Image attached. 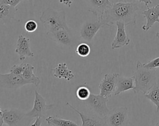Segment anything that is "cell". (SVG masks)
I'll list each match as a JSON object with an SVG mask.
<instances>
[{
  "label": "cell",
  "mask_w": 159,
  "mask_h": 126,
  "mask_svg": "<svg viewBox=\"0 0 159 126\" xmlns=\"http://www.w3.org/2000/svg\"><path fill=\"white\" fill-rule=\"evenodd\" d=\"M91 92L89 88L85 86H80L76 91V96L78 101L83 102L86 101L90 96Z\"/></svg>",
  "instance_id": "603a6c76"
},
{
  "label": "cell",
  "mask_w": 159,
  "mask_h": 126,
  "mask_svg": "<svg viewBox=\"0 0 159 126\" xmlns=\"http://www.w3.org/2000/svg\"><path fill=\"white\" fill-rule=\"evenodd\" d=\"M4 124V120L2 118V114L0 115V126H2Z\"/></svg>",
  "instance_id": "4dcf8cb0"
},
{
  "label": "cell",
  "mask_w": 159,
  "mask_h": 126,
  "mask_svg": "<svg viewBox=\"0 0 159 126\" xmlns=\"http://www.w3.org/2000/svg\"><path fill=\"white\" fill-rule=\"evenodd\" d=\"M139 2H142V3H144L145 6L147 7V8H148V6L150 4H152V0H135Z\"/></svg>",
  "instance_id": "f546056e"
},
{
  "label": "cell",
  "mask_w": 159,
  "mask_h": 126,
  "mask_svg": "<svg viewBox=\"0 0 159 126\" xmlns=\"http://www.w3.org/2000/svg\"><path fill=\"white\" fill-rule=\"evenodd\" d=\"M76 53L80 57H85L89 56L91 52L89 45L86 43H81L76 48Z\"/></svg>",
  "instance_id": "cb8c5ba5"
},
{
  "label": "cell",
  "mask_w": 159,
  "mask_h": 126,
  "mask_svg": "<svg viewBox=\"0 0 159 126\" xmlns=\"http://www.w3.org/2000/svg\"><path fill=\"white\" fill-rule=\"evenodd\" d=\"M2 118L4 123L9 126H27L32 119L17 109L2 110Z\"/></svg>",
  "instance_id": "5b68a950"
},
{
  "label": "cell",
  "mask_w": 159,
  "mask_h": 126,
  "mask_svg": "<svg viewBox=\"0 0 159 126\" xmlns=\"http://www.w3.org/2000/svg\"><path fill=\"white\" fill-rule=\"evenodd\" d=\"M132 76L135 85L133 91L136 94L142 92L144 94L157 83L155 70L145 67L139 61L137 62L136 70Z\"/></svg>",
  "instance_id": "7a4b0ae2"
},
{
  "label": "cell",
  "mask_w": 159,
  "mask_h": 126,
  "mask_svg": "<svg viewBox=\"0 0 159 126\" xmlns=\"http://www.w3.org/2000/svg\"><path fill=\"white\" fill-rule=\"evenodd\" d=\"M66 105L78 114L82 122L81 126H107L106 117H101L94 113L88 114L84 112H80L69 103H67Z\"/></svg>",
  "instance_id": "30bf717a"
},
{
  "label": "cell",
  "mask_w": 159,
  "mask_h": 126,
  "mask_svg": "<svg viewBox=\"0 0 159 126\" xmlns=\"http://www.w3.org/2000/svg\"><path fill=\"white\" fill-rule=\"evenodd\" d=\"M120 1H122V0H120Z\"/></svg>",
  "instance_id": "e575fe53"
},
{
  "label": "cell",
  "mask_w": 159,
  "mask_h": 126,
  "mask_svg": "<svg viewBox=\"0 0 159 126\" xmlns=\"http://www.w3.org/2000/svg\"><path fill=\"white\" fill-rule=\"evenodd\" d=\"M26 64H27L25 63H21L20 64L14 65L10 68L9 72L17 75H21L26 66Z\"/></svg>",
  "instance_id": "d4e9b609"
},
{
  "label": "cell",
  "mask_w": 159,
  "mask_h": 126,
  "mask_svg": "<svg viewBox=\"0 0 159 126\" xmlns=\"http://www.w3.org/2000/svg\"><path fill=\"white\" fill-rule=\"evenodd\" d=\"M49 126H80L71 120L61 118L57 116H50L45 119Z\"/></svg>",
  "instance_id": "44dd1931"
},
{
  "label": "cell",
  "mask_w": 159,
  "mask_h": 126,
  "mask_svg": "<svg viewBox=\"0 0 159 126\" xmlns=\"http://www.w3.org/2000/svg\"><path fill=\"white\" fill-rule=\"evenodd\" d=\"M52 70L55 77L58 78H64L68 82L71 80L75 77L74 74L68 68L67 64L65 62L58 64L54 69H52Z\"/></svg>",
  "instance_id": "d6986e66"
},
{
  "label": "cell",
  "mask_w": 159,
  "mask_h": 126,
  "mask_svg": "<svg viewBox=\"0 0 159 126\" xmlns=\"http://www.w3.org/2000/svg\"><path fill=\"white\" fill-rule=\"evenodd\" d=\"M2 114V110H1V109L0 108V115Z\"/></svg>",
  "instance_id": "d6a6232c"
},
{
  "label": "cell",
  "mask_w": 159,
  "mask_h": 126,
  "mask_svg": "<svg viewBox=\"0 0 159 126\" xmlns=\"http://www.w3.org/2000/svg\"><path fill=\"white\" fill-rule=\"evenodd\" d=\"M15 52L19 54V60L21 62L26 57H34V54L30 49V39L22 35H20L18 37Z\"/></svg>",
  "instance_id": "5bb4252c"
},
{
  "label": "cell",
  "mask_w": 159,
  "mask_h": 126,
  "mask_svg": "<svg viewBox=\"0 0 159 126\" xmlns=\"http://www.w3.org/2000/svg\"><path fill=\"white\" fill-rule=\"evenodd\" d=\"M89 12L98 19H102L106 9L111 5L109 0H85Z\"/></svg>",
  "instance_id": "7c38bea8"
},
{
  "label": "cell",
  "mask_w": 159,
  "mask_h": 126,
  "mask_svg": "<svg viewBox=\"0 0 159 126\" xmlns=\"http://www.w3.org/2000/svg\"><path fill=\"white\" fill-rule=\"evenodd\" d=\"M35 98L32 109L28 112L27 115L30 118L43 117L47 111L52 109L54 104H48L46 103L45 98L37 91L35 90Z\"/></svg>",
  "instance_id": "9c48e42d"
},
{
  "label": "cell",
  "mask_w": 159,
  "mask_h": 126,
  "mask_svg": "<svg viewBox=\"0 0 159 126\" xmlns=\"http://www.w3.org/2000/svg\"><path fill=\"white\" fill-rule=\"evenodd\" d=\"M29 84L21 75H17L12 73H0V90L15 91L21 86Z\"/></svg>",
  "instance_id": "ba28073f"
},
{
  "label": "cell",
  "mask_w": 159,
  "mask_h": 126,
  "mask_svg": "<svg viewBox=\"0 0 159 126\" xmlns=\"http://www.w3.org/2000/svg\"><path fill=\"white\" fill-rule=\"evenodd\" d=\"M47 32L46 34L65 28L70 30L66 23L65 11L56 10L51 7L44 10L39 18Z\"/></svg>",
  "instance_id": "3957f363"
},
{
  "label": "cell",
  "mask_w": 159,
  "mask_h": 126,
  "mask_svg": "<svg viewBox=\"0 0 159 126\" xmlns=\"http://www.w3.org/2000/svg\"><path fill=\"white\" fill-rule=\"evenodd\" d=\"M142 14L147 19L146 24L143 25L142 28L143 31L147 32L152 27L155 22L159 23V4L144 10Z\"/></svg>",
  "instance_id": "e0dca14e"
},
{
  "label": "cell",
  "mask_w": 159,
  "mask_h": 126,
  "mask_svg": "<svg viewBox=\"0 0 159 126\" xmlns=\"http://www.w3.org/2000/svg\"><path fill=\"white\" fill-rule=\"evenodd\" d=\"M34 67L32 65L27 64L21 76L29 84H33L35 86H37L40 83V79L34 74Z\"/></svg>",
  "instance_id": "ffe728a7"
},
{
  "label": "cell",
  "mask_w": 159,
  "mask_h": 126,
  "mask_svg": "<svg viewBox=\"0 0 159 126\" xmlns=\"http://www.w3.org/2000/svg\"><path fill=\"white\" fill-rule=\"evenodd\" d=\"M30 126H42V117H37L33 124Z\"/></svg>",
  "instance_id": "83f0119b"
},
{
  "label": "cell",
  "mask_w": 159,
  "mask_h": 126,
  "mask_svg": "<svg viewBox=\"0 0 159 126\" xmlns=\"http://www.w3.org/2000/svg\"><path fill=\"white\" fill-rule=\"evenodd\" d=\"M143 95L155 105L157 112H158L159 111V84L157 83Z\"/></svg>",
  "instance_id": "7402d4cb"
},
{
  "label": "cell",
  "mask_w": 159,
  "mask_h": 126,
  "mask_svg": "<svg viewBox=\"0 0 159 126\" xmlns=\"http://www.w3.org/2000/svg\"><path fill=\"white\" fill-rule=\"evenodd\" d=\"M109 98L102 95L91 93L89 97L84 101L81 102L94 114L101 117H106L110 110L107 107V103Z\"/></svg>",
  "instance_id": "277c9868"
},
{
  "label": "cell",
  "mask_w": 159,
  "mask_h": 126,
  "mask_svg": "<svg viewBox=\"0 0 159 126\" xmlns=\"http://www.w3.org/2000/svg\"><path fill=\"white\" fill-rule=\"evenodd\" d=\"M106 119L107 126H128L129 110L125 106L114 107L110 110Z\"/></svg>",
  "instance_id": "52a82bcc"
},
{
  "label": "cell",
  "mask_w": 159,
  "mask_h": 126,
  "mask_svg": "<svg viewBox=\"0 0 159 126\" xmlns=\"http://www.w3.org/2000/svg\"><path fill=\"white\" fill-rule=\"evenodd\" d=\"M73 0H59V2L60 3H62L63 4H65V6L70 7H71V5L73 2Z\"/></svg>",
  "instance_id": "f1b7e54d"
},
{
  "label": "cell",
  "mask_w": 159,
  "mask_h": 126,
  "mask_svg": "<svg viewBox=\"0 0 159 126\" xmlns=\"http://www.w3.org/2000/svg\"><path fill=\"white\" fill-rule=\"evenodd\" d=\"M17 10L16 7L0 3V27L14 19Z\"/></svg>",
  "instance_id": "ac0fdd59"
},
{
  "label": "cell",
  "mask_w": 159,
  "mask_h": 126,
  "mask_svg": "<svg viewBox=\"0 0 159 126\" xmlns=\"http://www.w3.org/2000/svg\"><path fill=\"white\" fill-rule=\"evenodd\" d=\"M117 74L116 73H112L106 74L104 75L98 85L101 95L109 98L114 94Z\"/></svg>",
  "instance_id": "8fae6325"
},
{
  "label": "cell",
  "mask_w": 159,
  "mask_h": 126,
  "mask_svg": "<svg viewBox=\"0 0 159 126\" xmlns=\"http://www.w3.org/2000/svg\"><path fill=\"white\" fill-rule=\"evenodd\" d=\"M156 36H157V38H159V29H158V32H157V33H156Z\"/></svg>",
  "instance_id": "1f68e13d"
},
{
  "label": "cell",
  "mask_w": 159,
  "mask_h": 126,
  "mask_svg": "<svg viewBox=\"0 0 159 126\" xmlns=\"http://www.w3.org/2000/svg\"><path fill=\"white\" fill-rule=\"evenodd\" d=\"M104 27H108V25L103 19L87 20L81 27L80 36L86 43L90 44L97 32Z\"/></svg>",
  "instance_id": "8992f818"
},
{
  "label": "cell",
  "mask_w": 159,
  "mask_h": 126,
  "mask_svg": "<svg viewBox=\"0 0 159 126\" xmlns=\"http://www.w3.org/2000/svg\"><path fill=\"white\" fill-rule=\"evenodd\" d=\"M25 29L27 32H34L38 28V25L35 20H30L25 22L24 25Z\"/></svg>",
  "instance_id": "484cf974"
},
{
  "label": "cell",
  "mask_w": 159,
  "mask_h": 126,
  "mask_svg": "<svg viewBox=\"0 0 159 126\" xmlns=\"http://www.w3.org/2000/svg\"><path fill=\"white\" fill-rule=\"evenodd\" d=\"M143 65L150 69H155L156 68L159 67V57L152 59L146 64H143Z\"/></svg>",
  "instance_id": "4316f807"
},
{
  "label": "cell",
  "mask_w": 159,
  "mask_h": 126,
  "mask_svg": "<svg viewBox=\"0 0 159 126\" xmlns=\"http://www.w3.org/2000/svg\"><path fill=\"white\" fill-rule=\"evenodd\" d=\"M154 126H159V122H158V123H157Z\"/></svg>",
  "instance_id": "836d02e7"
},
{
  "label": "cell",
  "mask_w": 159,
  "mask_h": 126,
  "mask_svg": "<svg viewBox=\"0 0 159 126\" xmlns=\"http://www.w3.org/2000/svg\"><path fill=\"white\" fill-rule=\"evenodd\" d=\"M47 35L52 41L61 46L70 47L74 44L70 30L62 28L56 32L47 33Z\"/></svg>",
  "instance_id": "4fadbf2b"
},
{
  "label": "cell",
  "mask_w": 159,
  "mask_h": 126,
  "mask_svg": "<svg viewBox=\"0 0 159 126\" xmlns=\"http://www.w3.org/2000/svg\"><path fill=\"white\" fill-rule=\"evenodd\" d=\"M116 23L117 25V32L111 44V48L112 49L127 46L130 41V38L125 33V24L119 21H117Z\"/></svg>",
  "instance_id": "9a60e30c"
},
{
  "label": "cell",
  "mask_w": 159,
  "mask_h": 126,
  "mask_svg": "<svg viewBox=\"0 0 159 126\" xmlns=\"http://www.w3.org/2000/svg\"><path fill=\"white\" fill-rule=\"evenodd\" d=\"M134 86V80L133 76L129 77L117 74L116 78V87L114 94L115 96H117L122 92L129 90H133Z\"/></svg>",
  "instance_id": "2e32d148"
},
{
  "label": "cell",
  "mask_w": 159,
  "mask_h": 126,
  "mask_svg": "<svg viewBox=\"0 0 159 126\" xmlns=\"http://www.w3.org/2000/svg\"><path fill=\"white\" fill-rule=\"evenodd\" d=\"M141 9V4L134 2L112 3L105 11L102 19L108 27H112L117 21L123 22L125 27L135 25L137 17Z\"/></svg>",
  "instance_id": "6da1fadb"
}]
</instances>
